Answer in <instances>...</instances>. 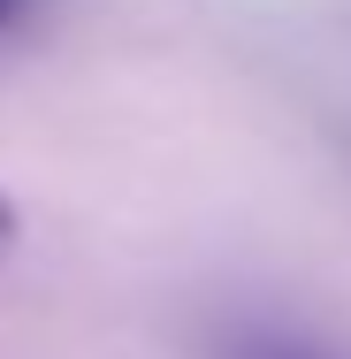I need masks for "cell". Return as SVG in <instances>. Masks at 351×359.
<instances>
[{
	"instance_id": "1",
	"label": "cell",
	"mask_w": 351,
	"mask_h": 359,
	"mask_svg": "<svg viewBox=\"0 0 351 359\" xmlns=\"http://www.w3.org/2000/svg\"><path fill=\"white\" fill-rule=\"evenodd\" d=\"M237 359H329V352H313L298 337H252V344H237Z\"/></svg>"
},
{
	"instance_id": "2",
	"label": "cell",
	"mask_w": 351,
	"mask_h": 359,
	"mask_svg": "<svg viewBox=\"0 0 351 359\" xmlns=\"http://www.w3.org/2000/svg\"><path fill=\"white\" fill-rule=\"evenodd\" d=\"M15 237H23V222H15V207H8V199H0V260H8V252H15Z\"/></svg>"
},
{
	"instance_id": "3",
	"label": "cell",
	"mask_w": 351,
	"mask_h": 359,
	"mask_svg": "<svg viewBox=\"0 0 351 359\" xmlns=\"http://www.w3.org/2000/svg\"><path fill=\"white\" fill-rule=\"evenodd\" d=\"M31 8H39V0H0V39H8V31H15V23L31 15Z\"/></svg>"
}]
</instances>
